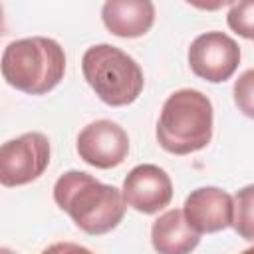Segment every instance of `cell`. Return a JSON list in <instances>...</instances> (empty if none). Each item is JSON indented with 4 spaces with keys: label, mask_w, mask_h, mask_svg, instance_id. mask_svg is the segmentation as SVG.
<instances>
[{
    "label": "cell",
    "mask_w": 254,
    "mask_h": 254,
    "mask_svg": "<svg viewBox=\"0 0 254 254\" xmlns=\"http://www.w3.org/2000/svg\"><path fill=\"white\" fill-rule=\"evenodd\" d=\"M42 254H93V252L75 242H56V244L44 248Z\"/></svg>",
    "instance_id": "15"
},
{
    "label": "cell",
    "mask_w": 254,
    "mask_h": 254,
    "mask_svg": "<svg viewBox=\"0 0 254 254\" xmlns=\"http://www.w3.org/2000/svg\"><path fill=\"white\" fill-rule=\"evenodd\" d=\"M127 131L111 119H97L85 125L77 135L79 159L95 169H113L127 159Z\"/></svg>",
    "instance_id": "7"
},
{
    "label": "cell",
    "mask_w": 254,
    "mask_h": 254,
    "mask_svg": "<svg viewBox=\"0 0 254 254\" xmlns=\"http://www.w3.org/2000/svg\"><path fill=\"white\" fill-rule=\"evenodd\" d=\"M214 111L210 99L198 89L173 91L157 121V141L173 155H190L212 139Z\"/></svg>",
    "instance_id": "2"
},
{
    "label": "cell",
    "mask_w": 254,
    "mask_h": 254,
    "mask_svg": "<svg viewBox=\"0 0 254 254\" xmlns=\"http://www.w3.org/2000/svg\"><path fill=\"white\" fill-rule=\"evenodd\" d=\"M226 24L232 32L246 40H254V0L234 2L226 14Z\"/></svg>",
    "instance_id": "13"
},
{
    "label": "cell",
    "mask_w": 254,
    "mask_h": 254,
    "mask_svg": "<svg viewBox=\"0 0 254 254\" xmlns=\"http://www.w3.org/2000/svg\"><path fill=\"white\" fill-rule=\"evenodd\" d=\"M65 73L64 48L44 36L10 42L2 52V77L8 85L30 95L52 91Z\"/></svg>",
    "instance_id": "3"
},
{
    "label": "cell",
    "mask_w": 254,
    "mask_h": 254,
    "mask_svg": "<svg viewBox=\"0 0 254 254\" xmlns=\"http://www.w3.org/2000/svg\"><path fill=\"white\" fill-rule=\"evenodd\" d=\"M240 254H254V246H250V248H246V250H242Z\"/></svg>",
    "instance_id": "17"
},
{
    "label": "cell",
    "mask_w": 254,
    "mask_h": 254,
    "mask_svg": "<svg viewBox=\"0 0 254 254\" xmlns=\"http://www.w3.org/2000/svg\"><path fill=\"white\" fill-rule=\"evenodd\" d=\"M240 64V46L224 32L212 30L196 36L189 48V65L192 73L210 83H222L232 77Z\"/></svg>",
    "instance_id": "6"
},
{
    "label": "cell",
    "mask_w": 254,
    "mask_h": 254,
    "mask_svg": "<svg viewBox=\"0 0 254 254\" xmlns=\"http://www.w3.org/2000/svg\"><path fill=\"white\" fill-rule=\"evenodd\" d=\"M200 242V234L189 224L183 208L163 212L151 226V244L157 254H190Z\"/></svg>",
    "instance_id": "11"
},
{
    "label": "cell",
    "mask_w": 254,
    "mask_h": 254,
    "mask_svg": "<svg viewBox=\"0 0 254 254\" xmlns=\"http://www.w3.org/2000/svg\"><path fill=\"white\" fill-rule=\"evenodd\" d=\"M56 204L87 234H105L125 216L127 202L113 185H103L83 171H67L54 185Z\"/></svg>",
    "instance_id": "1"
},
{
    "label": "cell",
    "mask_w": 254,
    "mask_h": 254,
    "mask_svg": "<svg viewBox=\"0 0 254 254\" xmlns=\"http://www.w3.org/2000/svg\"><path fill=\"white\" fill-rule=\"evenodd\" d=\"M0 254H16V252H12L10 248H0Z\"/></svg>",
    "instance_id": "16"
},
{
    "label": "cell",
    "mask_w": 254,
    "mask_h": 254,
    "mask_svg": "<svg viewBox=\"0 0 254 254\" xmlns=\"http://www.w3.org/2000/svg\"><path fill=\"white\" fill-rule=\"evenodd\" d=\"M183 212L198 234L220 232L232 226L234 198L218 187H198L185 198Z\"/></svg>",
    "instance_id": "9"
},
{
    "label": "cell",
    "mask_w": 254,
    "mask_h": 254,
    "mask_svg": "<svg viewBox=\"0 0 254 254\" xmlns=\"http://www.w3.org/2000/svg\"><path fill=\"white\" fill-rule=\"evenodd\" d=\"M101 20L117 38H139L155 22V4L149 0H107L101 8Z\"/></svg>",
    "instance_id": "10"
},
{
    "label": "cell",
    "mask_w": 254,
    "mask_h": 254,
    "mask_svg": "<svg viewBox=\"0 0 254 254\" xmlns=\"http://www.w3.org/2000/svg\"><path fill=\"white\" fill-rule=\"evenodd\" d=\"M232 228L240 238L254 242V185H246L234 194Z\"/></svg>",
    "instance_id": "12"
},
{
    "label": "cell",
    "mask_w": 254,
    "mask_h": 254,
    "mask_svg": "<svg viewBox=\"0 0 254 254\" xmlns=\"http://www.w3.org/2000/svg\"><path fill=\"white\" fill-rule=\"evenodd\" d=\"M125 202L143 214H155L163 210L173 198V183L165 169L143 163L133 167L123 181Z\"/></svg>",
    "instance_id": "8"
},
{
    "label": "cell",
    "mask_w": 254,
    "mask_h": 254,
    "mask_svg": "<svg viewBox=\"0 0 254 254\" xmlns=\"http://www.w3.org/2000/svg\"><path fill=\"white\" fill-rule=\"evenodd\" d=\"M232 97L238 107L246 117L254 119V67L242 71L238 79L234 81L232 87Z\"/></svg>",
    "instance_id": "14"
},
{
    "label": "cell",
    "mask_w": 254,
    "mask_h": 254,
    "mask_svg": "<svg viewBox=\"0 0 254 254\" xmlns=\"http://www.w3.org/2000/svg\"><path fill=\"white\" fill-rule=\"evenodd\" d=\"M50 165V141L40 131L24 133L0 147L2 187H22L44 175Z\"/></svg>",
    "instance_id": "5"
},
{
    "label": "cell",
    "mask_w": 254,
    "mask_h": 254,
    "mask_svg": "<svg viewBox=\"0 0 254 254\" xmlns=\"http://www.w3.org/2000/svg\"><path fill=\"white\" fill-rule=\"evenodd\" d=\"M81 71L95 95L111 107L133 103L145 85L141 65L111 44L87 48L81 58Z\"/></svg>",
    "instance_id": "4"
}]
</instances>
